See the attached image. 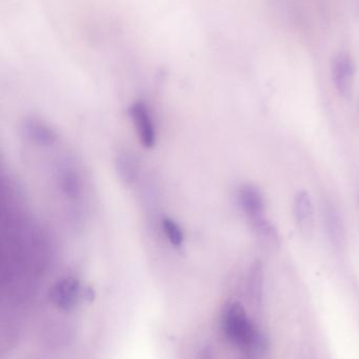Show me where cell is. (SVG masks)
Segmentation results:
<instances>
[{
    "mask_svg": "<svg viewBox=\"0 0 359 359\" xmlns=\"http://www.w3.org/2000/svg\"><path fill=\"white\" fill-rule=\"evenodd\" d=\"M332 79L337 93L343 98L352 96L355 77V63L348 52L337 53L332 60Z\"/></svg>",
    "mask_w": 359,
    "mask_h": 359,
    "instance_id": "cell-2",
    "label": "cell"
},
{
    "mask_svg": "<svg viewBox=\"0 0 359 359\" xmlns=\"http://www.w3.org/2000/svg\"><path fill=\"white\" fill-rule=\"evenodd\" d=\"M23 128H25V135L29 137L30 140L40 147H51L56 142V133L44 122L38 121L36 119H29L25 122Z\"/></svg>",
    "mask_w": 359,
    "mask_h": 359,
    "instance_id": "cell-7",
    "label": "cell"
},
{
    "mask_svg": "<svg viewBox=\"0 0 359 359\" xmlns=\"http://www.w3.org/2000/svg\"><path fill=\"white\" fill-rule=\"evenodd\" d=\"M162 229H164L167 240L172 246L176 247V248H181L183 246V242H185V233H183V228L176 221L170 217H164L162 219Z\"/></svg>",
    "mask_w": 359,
    "mask_h": 359,
    "instance_id": "cell-12",
    "label": "cell"
},
{
    "mask_svg": "<svg viewBox=\"0 0 359 359\" xmlns=\"http://www.w3.org/2000/svg\"><path fill=\"white\" fill-rule=\"evenodd\" d=\"M322 221L331 244L343 248L346 244V228L337 207L331 201L322 203Z\"/></svg>",
    "mask_w": 359,
    "mask_h": 359,
    "instance_id": "cell-5",
    "label": "cell"
},
{
    "mask_svg": "<svg viewBox=\"0 0 359 359\" xmlns=\"http://www.w3.org/2000/svg\"><path fill=\"white\" fill-rule=\"evenodd\" d=\"M251 226L257 236L261 238V243L266 246L270 247V248L280 246V238L278 229L267 217L256 222V223L251 224Z\"/></svg>",
    "mask_w": 359,
    "mask_h": 359,
    "instance_id": "cell-9",
    "label": "cell"
},
{
    "mask_svg": "<svg viewBox=\"0 0 359 359\" xmlns=\"http://www.w3.org/2000/svg\"><path fill=\"white\" fill-rule=\"evenodd\" d=\"M130 116L141 144L147 149H153L156 144V128L147 105L141 101L135 102L130 107Z\"/></svg>",
    "mask_w": 359,
    "mask_h": 359,
    "instance_id": "cell-4",
    "label": "cell"
},
{
    "mask_svg": "<svg viewBox=\"0 0 359 359\" xmlns=\"http://www.w3.org/2000/svg\"><path fill=\"white\" fill-rule=\"evenodd\" d=\"M59 185L67 198L74 200L81 194V180L75 170H63L59 178Z\"/></svg>",
    "mask_w": 359,
    "mask_h": 359,
    "instance_id": "cell-11",
    "label": "cell"
},
{
    "mask_svg": "<svg viewBox=\"0 0 359 359\" xmlns=\"http://www.w3.org/2000/svg\"><path fill=\"white\" fill-rule=\"evenodd\" d=\"M223 328L232 343L244 349L261 350L265 345L263 335L255 329L240 304L228 306L223 312Z\"/></svg>",
    "mask_w": 359,
    "mask_h": 359,
    "instance_id": "cell-1",
    "label": "cell"
},
{
    "mask_svg": "<svg viewBox=\"0 0 359 359\" xmlns=\"http://www.w3.org/2000/svg\"><path fill=\"white\" fill-rule=\"evenodd\" d=\"M295 223L305 238H310L314 230V206L311 196L305 190L295 194L293 200Z\"/></svg>",
    "mask_w": 359,
    "mask_h": 359,
    "instance_id": "cell-6",
    "label": "cell"
},
{
    "mask_svg": "<svg viewBox=\"0 0 359 359\" xmlns=\"http://www.w3.org/2000/svg\"><path fill=\"white\" fill-rule=\"evenodd\" d=\"M248 291L251 299L255 304H259L263 299V268L259 261L255 262L250 269L248 280Z\"/></svg>",
    "mask_w": 359,
    "mask_h": 359,
    "instance_id": "cell-10",
    "label": "cell"
},
{
    "mask_svg": "<svg viewBox=\"0 0 359 359\" xmlns=\"http://www.w3.org/2000/svg\"><path fill=\"white\" fill-rule=\"evenodd\" d=\"M118 176L126 184H132L139 176V164L130 154H120L116 159Z\"/></svg>",
    "mask_w": 359,
    "mask_h": 359,
    "instance_id": "cell-8",
    "label": "cell"
},
{
    "mask_svg": "<svg viewBox=\"0 0 359 359\" xmlns=\"http://www.w3.org/2000/svg\"><path fill=\"white\" fill-rule=\"evenodd\" d=\"M237 201L250 223L265 219L266 203L263 194L256 186L244 184L238 189Z\"/></svg>",
    "mask_w": 359,
    "mask_h": 359,
    "instance_id": "cell-3",
    "label": "cell"
}]
</instances>
